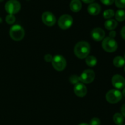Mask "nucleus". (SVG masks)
<instances>
[{"label": "nucleus", "mask_w": 125, "mask_h": 125, "mask_svg": "<svg viewBox=\"0 0 125 125\" xmlns=\"http://www.w3.org/2000/svg\"><path fill=\"white\" fill-rule=\"evenodd\" d=\"M79 125H89V124H87V123H81V124H79Z\"/></svg>", "instance_id": "nucleus-32"}, {"label": "nucleus", "mask_w": 125, "mask_h": 125, "mask_svg": "<svg viewBox=\"0 0 125 125\" xmlns=\"http://www.w3.org/2000/svg\"><path fill=\"white\" fill-rule=\"evenodd\" d=\"M106 100L109 103L115 104L119 102L122 98V94L118 90L112 89L106 94Z\"/></svg>", "instance_id": "nucleus-5"}, {"label": "nucleus", "mask_w": 125, "mask_h": 125, "mask_svg": "<svg viewBox=\"0 0 125 125\" xmlns=\"http://www.w3.org/2000/svg\"><path fill=\"white\" fill-rule=\"evenodd\" d=\"M74 54L79 59H85L89 56L90 51V46L89 43L85 41L78 42L74 47Z\"/></svg>", "instance_id": "nucleus-1"}, {"label": "nucleus", "mask_w": 125, "mask_h": 125, "mask_svg": "<svg viewBox=\"0 0 125 125\" xmlns=\"http://www.w3.org/2000/svg\"><path fill=\"white\" fill-rule=\"evenodd\" d=\"M121 112H122V114L123 116V117H125V104L124 105H123V106L122 107Z\"/></svg>", "instance_id": "nucleus-29"}, {"label": "nucleus", "mask_w": 125, "mask_h": 125, "mask_svg": "<svg viewBox=\"0 0 125 125\" xmlns=\"http://www.w3.org/2000/svg\"><path fill=\"white\" fill-rule=\"evenodd\" d=\"M91 36L96 41H101L105 37V32L100 28H95L91 32Z\"/></svg>", "instance_id": "nucleus-12"}, {"label": "nucleus", "mask_w": 125, "mask_h": 125, "mask_svg": "<svg viewBox=\"0 0 125 125\" xmlns=\"http://www.w3.org/2000/svg\"><path fill=\"white\" fill-rule=\"evenodd\" d=\"M103 4L105 5H111L113 4L115 0H100Z\"/></svg>", "instance_id": "nucleus-26"}, {"label": "nucleus", "mask_w": 125, "mask_h": 125, "mask_svg": "<svg viewBox=\"0 0 125 125\" xmlns=\"http://www.w3.org/2000/svg\"><path fill=\"white\" fill-rule=\"evenodd\" d=\"M113 120L117 125H122L124 122V117L120 113H116L113 116Z\"/></svg>", "instance_id": "nucleus-17"}, {"label": "nucleus", "mask_w": 125, "mask_h": 125, "mask_svg": "<svg viewBox=\"0 0 125 125\" xmlns=\"http://www.w3.org/2000/svg\"><path fill=\"white\" fill-rule=\"evenodd\" d=\"M52 65L56 70L61 72L67 66V62L64 57L61 55H56L52 58Z\"/></svg>", "instance_id": "nucleus-4"}, {"label": "nucleus", "mask_w": 125, "mask_h": 125, "mask_svg": "<svg viewBox=\"0 0 125 125\" xmlns=\"http://www.w3.org/2000/svg\"><path fill=\"white\" fill-rule=\"evenodd\" d=\"M24 30L21 26L16 24L13 26L9 31L10 37L15 41L21 40L24 37Z\"/></svg>", "instance_id": "nucleus-2"}, {"label": "nucleus", "mask_w": 125, "mask_h": 125, "mask_svg": "<svg viewBox=\"0 0 125 125\" xmlns=\"http://www.w3.org/2000/svg\"><path fill=\"white\" fill-rule=\"evenodd\" d=\"M42 20L43 23L48 26H52L56 23V17L50 12H44L42 15Z\"/></svg>", "instance_id": "nucleus-9"}, {"label": "nucleus", "mask_w": 125, "mask_h": 125, "mask_svg": "<svg viewBox=\"0 0 125 125\" xmlns=\"http://www.w3.org/2000/svg\"><path fill=\"white\" fill-rule=\"evenodd\" d=\"M124 70H125V68H124Z\"/></svg>", "instance_id": "nucleus-35"}, {"label": "nucleus", "mask_w": 125, "mask_h": 125, "mask_svg": "<svg viewBox=\"0 0 125 125\" xmlns=\"http://www.w3.org/2000/svg\"><path fill=\"white\" fill-rule=\"evenodd\" d=\"M101 123L100 122V120L98 118H96V117H94L92 119L90 120V125H100Z\"/></svg>", "instance_id": "nucleus-24"}, {"label": "nucleus", "mask_w": 125, "mask_h": 125, "mask_svg": "<svg viewBox=\"0 0 125 125\" xmlns=\"http://www.w3.org/2000/svg\"><path fill=\"white\" fill-rule=\"evenodd\" d=\"M115 3L119 8H125V0H115Z\"/></svg>", "instance_id": "nucleus-23"}, {"label": "nucleus", "mask_w": 125, "mask_h": 125, "mask_svg": "<svg viewBox=\"0 0 125 125\" xmlns=\"http://www.w3.org/2000/svg\"><path fill=\"white\" fill-rule=\"evenodd\" d=\"M121 35H122V38L125 40V26L122 28V31H121Z\"/></svg>", "instance_id": "nucleus-27"}, {"label": "nucleus", "mask_w": 125, "mask_h": 125, "mask_svg": "<svg viewBox=\"0 0 125 125\" xmlns=\"http://www.w3.org/2000/svg\"><path fill=\"white\" fill-rule=\"evenodd\" d=\"M95 77V73L92 70H85L79 76L80 81L84 84H90L94 81Z\"/></svg>", "instance_id": "nucleus-8"}, {"label": "nucleus", "mask_w": 125, "mask_h": 125, "mask_svg": "<svg viewBox=\"0 0 125 125\" xmlns=\"http://www.w3.org/2000/svg\"></svg>", "instance_id": "nucleus-36"}, {"label": "nucleus", "mask_w": 125, "mask_h": 125, "mask_svg": "<svg viewBox=\"0 0 125 125\" xmlns=\"http://www.w3.org/2000/svg\"><path fill=\"white\" fill-rule=\"evenodd\" d=\"M74 92L76 96H78V97L83 98L86 95L87 89L84 84L79 83L74 85Z\"/></svg>", "instance_id": "nucleus-11"}, {"label": "nucleus", "mask_w": 125, "mask_h": 125, "mask_svg": "<svg viewBox=\"0 0 125 125\" xmlns=\"http://www.w3.org/2000/svg\"><path fill=\"white\" fill-rule=\"evenodd\" d=\"M71 10L74 12H78L81 9L82 4L79 0H72L70 4Z\"/></svg>", "instance_id": "nucleus-14"}, {"label": "nucleus", "mask_w": 125, "mask_h": 125, "mask_svg": "<svg viewBox=\"0 0 125 125\" xmlns=\"http://www.w3.org/2000/svg\"></svg>", "instance_id": "nucleus-37"}, {"label": "nucleus", "mask_w": 125, "mask_h": 125, "mask_svg": "<svg viewBox=\"0 0 125 125\" xmlns=\"http://www.w3.org/2000/svg\"><path fill=\"white\" fill-rule=\"evenodd\" d=\"M115 36H116V32L114 31H112L109 33V37L114 39Z\"/></svg>", "instance_id": "nucleus-28"}, {"label": "nucleus", "mask_w": 125, "mask_h": 125, "mask_svg": "<svg viewBox=\"0 0 125 125\" xmlns=\"http://www.w3.org/2000/svg\"><path fill=\"white\" fill-rule=\"evenodd\" d=\"M118 23L117 21L113 19H109L105 22L104 26L108 30H114L117 28Z\"/></svg>", "instance_id": "nucleus-15"}, {"label": "nucleus", "mask_w": 125, "mask_h": 125, "mask_svg": "<svg viewBox=\"0 0 125 125\" xmlns=\"http://www.w3.org/2000/svg\"><path fill=\"white\" fill-rule=\"evenodd\" d=\"M114 11L112 9H108L106 10L103 13V17L104 18L106 19H109V18H112L114 15Z\"/></svg>", "instance_id": "nucleus-20"}, {"label": "nucleus", "mask_w": 125, "mask_h": 125, "mask_svg": "<svg viewBox=\"0 0 125 125\" xmlns=\"http://www.w3.org/2000/svg\"><path fill=\"white\" fill-rule=\"evenodd\" d=\"M112 84L116 89H122L125 86V79L122 76L115 74L112 78Z\"/></svg>", "instance_id": "nucleus-10"}, {"label": "nucleus", "mask_w": 125, "mask_h": 125, "mask_svg": "<svg viewBox=\"0 0 125 125\" xmlns=\"http://www.w3.org/2000/svg\"><path fill=\"white\" fill-rule=\"evenodd\" d=\"M115 18L118 21H123L125 20V12L123 10H118L115 13Z\"/></svg>", "instance_id": "nucleus-19"}, {"label": "nucleus", "mask_w": 125, "mask_h": 125, "mask_svg": "<svg viewBox=\"0 0 125 125\" xmlns=\"http://www.w3.org/2000/svg\"><path fill=\"white\" fill-rule=\"evenodd\" d=\"M2 18H1V17H0V23H2Z\"/></svg>", "instance_id": "nucleus-33"}, {"label": "nucleus", "mask_w": 125, "mask_h": 125, "mask_svg": "<svg viewBox=\"0 0 125 125\" xmlns=\"http://www.w3.org/2000/svg\"><path fill=\"white\" fill-rule=\"evenodd\" d=\"M21 8V5L19 2L15 0H10L7 2L5 5V9L6 12L10 15L18 13Z\"/></svg>", "instance_id": "nucleus-6"}, {"label": "nucleus", "mask_w": 125, "mask_h": 125, "mask_svg": "<svg viewBox=\"0 0 125 125\" xmlns=\"http://www.w3.org/2000/svg\"><path fill=\"white\" fill-rule=\"evenodd\" d=\"M44 58H45V60L46 61V62H50L52 61V58H53V57H52V56H51V54H47L45 55Z\"/></svg>", "instance_id": "nucleus-25"}, {"label": "nucleus", "mask_w": 125, "mask_h": 125, "mask_svg": "<svg viewBox=\"0 0 125 125\" xmlns=\"http://www.w3.org/2000/svg\"><path fill=\"white\" fill-rule=\"evenodd\" d=\"M122 94H123V96H124L125 97V87L124 88V89H123V92H122Z\"/></svg>", "instance_id": "nucleus-31"}, {"label": "nucleus", "mask_w": 125, "mask_h": 125, "mask_svg": "<svg viewBox=\"0 0 125 125\" xmlns=\"http://www.w3.org/2000/svg\"><path fill=\"white\" fill-rule=\"evenodd\" d=\"M102 47L104 50L107 52H112L117 50V48H118V45L114 39L107 37L103 40Z\"/></svg>", "instance_id": "nucleus-3"}, {"label": "nucleus", "mask_w": 125, "mask_h": 125, "mask_svg": "<svg viewBox=\"0 0 125 125\" xmlns=\"http://www.w3.org/2000/svg\"><path fill=\"white\" fill-rule=\"evenodd\" d=\"M73 24V18L67 14L63 15L58 20V25L62 29L65 30L70 28Z\"/></svg>", "instance_id": "nucleus-7"}, {"label": "nucleus", "mask_w": 125, "mask_h": 125, "mask_svg": "<svg viewBox=\"0 0 125 125\" xmlns=\"http://www.w3.org/2000/svg\"><path fill=\"white\" fill-rule=\"evenodd\" d=\"M85 3H92V2H94L95 0H82Z\"/></svg>", "instance_id": "nucleus-30"}, {"label": "nucleus", "mask_w": 125, "mask_h": 125, "mask_svg": "<svg viewBox=\"0 0 125 125\" xmlns=\"http://www.w3.org/2000/svg\"><path fill=\"white\" fill-rule=\"evenodd\" d=\"M4 0H0V2H2V1H3Z\"/></svg>", "instance_id": "nucleus-34"}, {"label": "nucleus", "mask_w": 125, "mask_h": 125, "mask_svg": "<svg viewBox=\"0 0 125 125\" xmlns=\"http://www.w3.org/2000/svg\"><path fill=\"white\" fill-rule=\"evenodd\" d=\"M113 63L115 67L120 68L122 67L125 63V60L122 56H117L115 57L113 60Z\"/></svg>", "instance_id": "nucleus-16"}, {"label": "nucleus", "mask_w": 125, "mask_h": 125, "mask_svg": "<svg viewBox=\"0 0 125 125\" xmlns=\"http://www.w3.org/2000/svg\"><path fill=\"white\" fill-rule=\"evenodd\" d=\"M70 83H72V84L76 85V84L79 83V82H80V79H79V77L78 76L73 75L70 78Z\"/></svg>", "instance_id": "nucleus-22"}, {"label": "nucleus", "mask_w": 125, "mask_h": 125, "mask_svg": "<svg viewBox=\"0 0 125 125\" xmlns=\"http://www.w3.org/2000/svg\"><path fill=\"white\" fill-rule=\"evenodd\" d=\"M87 10L92 15H97L101 12V6L97 3H92L88 7Z\"/></svg>", "instance_id": "nucleus-13"}, {"label": "nucleus", "mask_w": 125, "mask_h": 125, "mask_svg": "<svg viewBox=\"0 0 125 125\" xmlns=\"http://www.w3.org/2000/svg\"><path fill=\"white\" fill-rule=\"evenodd\" d=\"M85 62L89 67H94L97 63V59L94 56H88L85 58Z\"/></svg>", "instance_id": "nucleus-18"}, {"label": "nucleus", "mask_w": 125, "mask_h": 125, "mask_svg": "<svg viewBox=\"0 0 125 125\" xmlns=\"http://www.w3.org/2000/svg\"><path fill=\"white\" fill-rule=\"evenodd\" d=\"M6 21L7 24H12L15 21V17L13 15L9 14L6 17Z\"/></svg>", "instance_id": "nucleus-21"}]
</instances>
